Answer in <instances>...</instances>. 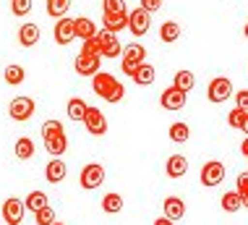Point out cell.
I'll return each instance as SVG.
<instances>
[{
  "instance_id": "32",
  "label": "cell",
  "mask_w": 248,
  "mask_h": 225,
  "mask_svg": "<svg viewBox=\"0 0 248 225\" xmlns=\"http://www.w3.org/2000/svg\"><path fill=\"white\" fill-rule=\"evenodd\" d=\"M34 223L37 225H52V223H58L55 220V209H52L50 204H47V207H42L39 212H34Z\"/></svg>"
},
{
  "instance_id": "24",
  "label": "cell",
  "mask_w": 248,
  "mask_h": 225,
  "mask_svg": "<svg viewBox=\"0 0 248 225\" xmlns=\"http://www.w3.org/2000/svg\"><path fill=\"white\" fill-rule=\"evenodd\" d=\"M159 39H162L165 45L178 42L180 39V24L178 21H162V26H159Z\"/></svg>"
},
{
  "instance_id": "43",
  "label": "cell",
  "mask_w": 248,
  "mask_h": 225,
  "mask_svg": "<svg viewBox=\"0 0 248 225\" xmlns=\"http://www.w3.org/2000/svg\"><path fill=\"white\" fill-rule=\"evenodd\" d=\"M240 152H243L246 157H248V136H246V139H243V144H240Z\"/></svg>"
},
{
  "instance_id": "4",
  "label": "cell",
  "mask_w": 248,
  "mask_h": 225,
  "mask_svg": "<svg viewBox=\"0 0 248 225\" xmlns=\"http://www.w3.org/2000/svg\"><path fill=\"white\" fill-rule=\"evenodd\" d=\"M37 110V102L31 97H13L11 105H8V115L13 121H18V123H24V121H29L31 115Z\"/></svg>"
},
{
  "instance_id": "38",
  "label": "cell",
  "mask_w": 248,
  "mask_h": 225,
  "mask_svg": "<svg viewBox=\"0 0 248 225\" xmlns=\"http://www.w3.org/2000/svg\"><path fill=\"white\" fill-rule=\"evenodd\" d=\"M235 102H238L235 107H240V110H246V113H248V89L235 92Z\"/></svg>"
},
{
  "instance_id": "18",
  "label": "cell",
  "mask_w": 248,
  "mask_h": 225,
  "mask_svg": "<svg viewBox=\"0 0 248 225\" xmlns=\"http://www.w3.org/2000/svg\"><path fill=\"white\" fill-rule=\"evenodd\" d=\"M39 34H42V29H39L37 24H24L21 29H18V42L24 47H34L39 42Z\"/></svg>"
},
{
  "instance_id": "45",
  "label": "cell",
  "mask_w": 248,
  "mask_h": 225,
  "mask_svg": "<svg viewBox=\"0 0 248 225\" xmlns=\"http://www.w3.org/2000/svg\"><path fill=\"white\" fill-rule=\"evenodd\" d=\"M240 196H243V207L248 209V194H240Z\"/></svg>"
},
{
  "instance_id": "23",
  "label": "cell",
  "mask_w": 248,
  "mask_h": 225,
  "mask_svg": "<svg viewBox=\"0 0 248 225\" xmlns=\"http://www.w3.org/2000/svg\"><path fill=\"white\" fill-rule=\"evenodd\" d=\"M123 60H131V63L141 66V63H146V50L139 42H131L123 47Z\"/></svg>"
},
{
  "instance_id": "46",
  "label": "cell",
  "mask_w": 248,
  "mask_h": 225,
  "mask_svg": "<svg viewBox=\"0 0 248 225\" xmlns=\"http://www.w3.org/2000/svg\"><path fill=\"white\" fill-rule=\"evenodd\" d=\"M243 34H246V39H248V24H246V29H243Z\"/></svg>"
},
{
  "instance_id": "27",
  "label": "cell",
  "mask_w": 248,
  "mask_h": 225,
  "mask_svg": "<svg viewBox=\"0 0 248 225\" xmlns=\"http://www.w3.org/2000/svg\"><path fill=\"white\" fill-rule=\"evenodd\" d=\"M13 152H16L18 160H31V155H34V141H31L29 136H21V139L16 141V147H13Z\"/></svg>"
},
{
  "instance_id": "40",
  "label": "cell",
  "mask_w": 248,
  "mask_h": 225,
  "mask_svg": "<svg viewBox=\"0 0 248 225\" xmlns=\"http://www.w3.org/2000/svg\"><path fill=\"white\" fill-rule=\"evenodd\" d=\"M238 194H248V173L238 175Z\"/></svg>"
},
{
  "instance_id": "22",
  "label": "cell",
  "mask_w": 248,
  "mask_h": 225,
  "mask_svg": "<svg viewBox=\"0 0 248 225\" xmlns=\"http://www.w3.org/2000/svg\"><path fill=\"white\" fill-rule=\"evenodd\" d=\"M219 204H222V209H225V212L235 215L238 209H243V196H240V194H238V189H235V191H227V194H222V199H219Z\"/></svg>"
},
{
  "instance_id": "25",
  "label": "cell",
  "mask_w": 248,
  "mask_h": 225,
  "mask_svg": "<svg viewBox=\"0 0 248 225\" xmlns=\"http://www.w3.org/2000/svg\"><path fill=\"white\" fill-rule=\"evenodd\" d=\"M172 87H178L180 92H193V87H196V76H193V71H178L175 79H172Z\"/></svg>"
},
{
  "instance_id": "47",
  "label": "cell",
  "mask_w": 248,
  "mask_h": 225,
  "mask_svg": "<svg viewBox=\"0 0 248 225\" xmlns=\"http://www.w3.org/2000/svg\"><path fill=\"white\" fill-rule=\"evenodd\" d=\"M52 225H65V223H52Z\"/></svg>"
},
{
  "instance_id": "42",
  "label": "cell",
  "mask_w": 248,
  "mask_h": 225,
  "mask_svg": "<svg viewBox=\"0 0 248 225\" xmlns=\"http://www.w3.org/2000/svg\"><path fill=\"white\" fill-rule=\"evenodd\" d=\"M154 225H175L170 220V217H157V220H154Z\"/></svg>"
},
{
  "instance_id": "10",
  "label": "cell",
  "mask_w": 248,
  "mask_h": 225,
  "mask_svg": "<svg viewBox=\"0 0 248 225\" xmlns=\"http://www.w3.org/2000/svg\"><path fill=\"white\" fill-rule=\"evenodd\" d=\"M73 68H76L78 76H94V73H99V55L78 52L76 60H73Z\"/></svg>"
},
{
  "instance_id": "26",
  "label": "cell",
  "mask_w": 248,
  "mask_h": 225,
  "mask_svg": "<svg viewBox=\"0 0 248 225\" xmlns=\"http://www.w3.org/2000/svg\"><path fill=\"white\" fill-rule=\"evenodd\" d=\"M3 79H5V84H11V87H18L21 81L26 79V71L18 63H11L8 68L3 71Z\"/></svg>"
},
{
  "instance_id": "3",
  "label": "cell",
  "mask_w": 248,
  "mask_h": 225,
  "mask_svg": "<svg viewBox=\"0 0 248 225\" xmlns=\"http://www.w3.org/2000/svg\"><path fill=\"white\" fill-rule=\"evenodd\" d=\"M102 181H105V168L99 162H89L78 173V183H81L84 191H94V189L102 186Z\"/></svg>"
},
{
  "instance_id": "14",
  "label": "cell",
  "mask_w": 248,
  "mask_h": 225,
  "mask_svg": "<svg viewBox=\"0 0 248 225\" xmlns=\"http://www.w3.org/2000/svg\"><path fill=\"white\" fill-rule=\"evenodd\" d=\"M165 170H167L170 178H180V175L188 173V160H186L183 155H170L167 162H165Z\"/></svg>"
},
{
  "instance_id": "2",
  "label": "cell",
  "mask_w": 248,
  "mask_h": 225,
  "mask_svg": "<svg viewBox=\"0 0 248 225\" xmlns=\"http://www.w3.org/2000/svg\"><path fill=\"white\" fill-rule=\"evenodd\" d=\"M232 81L227 76H214L209 81V87H206V97H209L212 105H222V102H227L232 97Z\"/></svg>"
},
{
  "instance_id": "35",
  "label": "cell",
  "mask_w": 248,
  "mask_h": 225,
  "mask_svg": "<svg viewBox=\"0 0 248 225\" xmlns=\"http://www.w3.org/2000/svg\"><path fill=\"white\" fill-rule=\"evenodd\" d=\"M243 121H246V110H240V107H235V110L227 113V126H230V128H240V126H243Z\"/></svg>"
},
{
  "instance_id": "16",
  "label": "cell",
  "mask_w": 248,
  "mask_h": 225,
  "mask_svg": "<svg viewBox=\"0 0 248 225\" xmlns=\"http://www.w3.org/2000/svg\"><path fill=\"white\" fill-rule=\"evenodd\" d=\"M165 217H170L172 223L186 217V202L180 196H167L165 199Z\"/></svg>"
},
{
  "instance_id": "33",
  "label": "cell",
  "mask_w": 248,
  "mask_h": 225,
  "mask_svg": "<svg viewBox=\"0 0 248 225\" xmlns=\"http://www.w3.org/2000/svg\"><path fill=\"white\" fill-rule=\"evenodd\" d=\"M63 131H65L63 123H60V121H55V118H50V121H45V123H42V139H50V136L63 134Z\"/></svg>"
},
{
  "instance_id": "13",
  "label": "cell",
  "mask_w": 248,
  "mask_h": 225,
  "mask_svg": "<svg viewBox=\"0 0 248 225\" xmlns=\"http://www.w3.org/2000/svg\"><path fill=\"white\" fill-rule=\"evenodd\" d=\"M128 11H120V13H102V24L107 32L118 34L120 29H128Z\"/></svg>"
},
{
  "instance_id": "12",
  "label": "cell",
  "mask_w": 248,
  "mask_h": 225,
  "mask_svg": "<svg viewBox=\"0 0 248 225\" xmlns=\"http://www.w3.org/2000/svg\"><path fill=\"white\" fill-rule=\"evenodd\" d=\"M186 97H188V94L180 92L178 87H167V89L159 94V102H162L165 110H180V107L186 105Z\"/></svg>"
},
{
  "instance_id": "31",
  "label": "cell",
  "mask_w": 248,
  "mask_h": 225,
  "mask_svg": "<svg viewBox=\"0 0 248 225\" xmlns=\"http://www.w3.org/2000/svg\"><path fill=\"white\" fill-rule=\"evenodd\" d=\"M188 136H191V128L186 126V123H172L170 126V139L175 141V144H186V141H188Z\"/></svg>"
},
{
  "instance_id": "28",
  "label": "cell",
  "mask_w": 248,
  "mask_h": 225,
  "mask_svg": "<svg viewBox=\"0 0 248 225\" xmlns=\"http://www.w3.org/2000/svg\"><path fill=\"white\" fill-rule=\"evenodd\" d=\"M102 209H105L107 215H118L120 209H123V196L115 194V191L107 194V196H102Z\"/></svg>"
},
{
  "instance_id": "20",
  "label": "cell",
  "mask_w": 248,
  "mask_h": 225,
  "mask_svg": "<svg viewBox=\"0 0 248 225\" xmlns=\"http://www.w3.org/2000/svg\"><path fill=\"white\" fill-rule=\"evenodd\" d=\"M97 24L92 21V18H86V16H78L76 18V37H81L84 42L86 39H92V37H97Z\"/></svg>"
},
{
  "instance_id": "36",
  "label": "cell",
  "mask_w": 248,
  "mask_h": 225,
  "mask_svg": "<svg viewBox=\"0 0 248 225\" xmlns=\"http://www.w3.org/2000/svg\"><path fill=\"white\" fill-rule=\"evenodd\" d=\"M120 11H128L125 0H102V13H120Z\"/></svg>"
},
{
  "instance_id": "1",
  "label": "cell",
  "mask_w": 248,
  "mask_h": 225,
  "mask_svg": "<svg viewBox=\"0 0 248 225\" xmlns=\"http://www.w3.org/2000/svg\"><path fill=\"white\" fill-rule=\"evenodd\" d=\"M92 89H94L97 97L112 102V105L125 97V87L120 84V81L112 76L110 71H99V73H94V76H92Z\"/></svg>"
},
{
  "instance_id": "8",
  "label": "cell",
  "mask_w": 248,
  "mask_h": 225,
  "mask_svg": "<svg viewBox=\"0 0 248 225\" xmlns=\"http://www.w3.org/2000/svg\"><path fill=\"white\" fill-rule=\"evenodd\" d=\"M24 209H26V204L18 199V196H8V199L3 202V217H5V223H8V225H21Z\"/></svg>"
},
{
  "instance_id": "17",
  "label": "cell",
  "mask_w": 248,
  "mask_h": 225,
  "mask_svg": "<svg viewBox=\"0 0 248 225\" xmlns=\"http://www.w3.org/2000/svg\"><path fill=\"white\" fill-rule=\"evenodd\" d=\"M45 149H47L50 155H55V157H60V155H65V149H68V134H55L50 136V139H45Z\"/></svg>"
},
{
  "instance_id": "39",
  "label": "cell",
  "mask_w": 248,
  "mask_h": 225,
  "mask_svg": "<svg viewBox=\"0 0 248 225\" xmlns=\"http://www.w3.org/2000/svg\"><path fill=\"white\" fill-rule=\"evenodd\" d=\"M159 5H162V0H141V8H144V11H149V13L159 11Z\"/></svg>"
},
{
  "instance_id": "19",
  "label": "cell",
  "mask_w": 248,
  "mask_h": 225,
  "mask_svg": "<svg viewBox=\"0 0 248 225\" xmlns=\"http://www.w3.org/2000/svg\"><path fill=\"white\" fill-rule=\"evenodd\" d=\"M86 110H89V105H86L81 97H71L68 105H65V113H68V118H71V121H81V123H84Z\"/></svg>"
},
{
  "instance_id": "21",
  "label": "cell",
  "mask_w": 248,
  "mask_h": 225,
  "mask_svg": "<svg viewBox=\"0 0 248 225\" xmlns=\"http://www.w3.org/2000/svg\"><path fill=\"white\" fill-rule=\"evenodd\" d=\"M154 79H157V71H154V66H149V63H141L136 68V73H133V81H136L139 87H149V84H154Z\"/></svg>"
},
{
  "instance_id": "6",
  "label": "cell",
  "mask_w": 248,
  "mask_h": 225,
  "mask_svg": "<svg viewBox=\"0 0 248 225\" xmlns=\"http://www.w3.org/2000/svg\"><path fill=\"white\" fill-rule=\"evenodd\" d=\"M149 26H152V13L149 11H144L141 5H139L136 11H131V16H128V29L133 37H144L146 32H149Z\"/></svg>"
},
{
  "instance_id": "7",
  "label": "cell",
  "mask_w": 248,
  "mask_h": 225,
  "mask_svg": "<svg viewBox=\"0 0 248 225\" xmlns=\"http://www.w3.org/2000/svg\"><path fill=\"white\" fill-rule=\"evenodd\" d=\"M84 126H86V131H89L92 136H105L107 134V118L102 115L99 107L89 105V110H86V115H84Z\"/></svg>"
},
{
  "instance_id": "37",
  "label": "cell",
  "mask_w": 248,
  "mask_h": 225,
  "mask_svg": "<svg viewBox=\"0 0 248 225\" xmlns=\"http://www.w3.org/2000/svg\"><path fill=\"white\" fill-rule=\"evenodd\" d=\"M81 52H86V55H99V58H102V42H99L97 37L86 39V42H84V50H81Z\"/></svg>"
},
{
  "instance_id": "5",
  "label": "cell",
  "mask_w": 248,
  "mask_h": 225,
  "mask_svg": "<svg viewBox=\"0 0 248 225\" xmlns=\"http://www.w3.org/2000/svg\"><path fill=\"white\" fill-rule=\"evenodd\" d=\"M225 165L219 160H209L204 168H201V183H204L206 189H214V186H219V183L225 181Z\"/></svg>"
},
{
  "instance_id": "30",
  "label": "cell",
  "mask_w": 248,
  "mask_h": 225,
  "mask_svg": "<svg viewBox=\"0 0 248 225\" xmlns=\"http://www.w3.org/2000/svg\"><path fill=\"white\" fill-rule=\"evenodd\" d=\"M71 11V0H47V13L52 18H65Z\"/></svg>"
},
{
  "instance_id": "44",
  "label": "cell",
  "mask_w": 248,
  "mask_h": 225,
  "mask_svg": "<svg viewBox=\"0 0 248 225\" xmlns=\"http://www.w3.org/2000/svg\"><path fill=\"white\" fill-rule=\"evenodd\" d=\"M240 131L248 134V113H246V121H243V126H240Z\"/></svg>"
},
{
  "instance_id": "34",
  "label": "cell",
  "mask_w": 248,
  "mask_h": 225,
  "mask_svg": "<svg viewBox=\"0 0 248 225\" xmlns=\"http://www.w3.org/2000/svg\"><path fill=\"white\" fill-rule=\"evenodd\" d=\"M31 0H11V13L13 16H29Z\"/></svg>"
},
{
  "instance_id": "29",
  "label": "cell",
  "mask_w": 248,
  "mask_h": 225,
  "mask_svg": "<svg viewBox=\"0 0 248 225\" xmlns=\"http://www.w3.org/2000/svg\"><path fill=\"white\" fill-rule=\"evenodd\" d=\"M26 209H31V212H39V209H42V207H47V194H45V191H31L29 196H26Z\"/></svg>"
},
{
  "instance_id": "15",
  "label": "cell",
  "mask_w": 248,
  "mask_h": 225,
  "mask_svg": "<svg viewBox=\"0 0 248 225\" xmlns=\"http://www.w3.org/2000/svg\"><path fill=\"white\" fill-rule=\"evenodd\" d=\"M65 173H68V168H65V162L60 157H52L47 162V168H45V178H47L50 183H60L65 178Z\"/></svg>"
},
{
  "instance_id": "9",
  "label": "cell",
  "mask_w": 248,
  "mask_h": 225,
  "mask_svg": "<svg viewBox=\"0 0 248 225\" xmlns=\"http://www.w3.org/2000/svg\"><path fill=\"white\" fill-rule=\"evenodd\" d=\"M52 37H55L58 45H71L73 39H76V18H68V16H65V18H58Z\"/></svg>"
},
{
  "instance_id": "41",
  "label": "cell",
  "mask_w": 248,
  "mask_h": 225,
  "mask_svg": "<svg viewBox=\"0 0 248 225\" xmlns=\"http://www.w3.org/2000/svg\"><path fill=\"white\" fill-rule=\"evenodd\" d=\"M136 68H139L136 63H131V60H123V68H120V71H123L125 76H131V79H133V73H136Z\"/></svg>"
},
{
  "instance_id": "11",
  "label": "cell",
  "mask_w": 248,
  "mask_h": 225,
  "mask_svg": "<svg viewBox=\"0 0 248 225\" xmlns=\"http://www.w3.org/2000/svg\"><path fill=\"white\" fill-rule=\"evenodd\" d=\"M97 39L102 42V58H118L123 52V45L118 42V37L112 32H107V29L97 32Z\"/></svg>"
}]
</instances>
